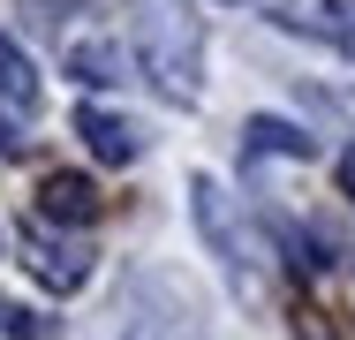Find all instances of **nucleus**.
<instances>
[{
    "mask_svg": "<svg viewBox=\"0 0 355 340\" xmlns=\"http://www.w3.org/2000/svg\"><path fill=\"white\" fill-rule=\"evenodd\" d=\"M295 333H302V340H333V325H325V310H302V318H295Z\"/></svg>",
    "mask_w": 355,
    "mask_h": 340,
    "instance_id": "nucleus-11",
    "label": "nucleus"
},
{
    "mask_svg": "<svg viewBox=\"0 0 355 340\" xmlns=\"http://www.w3.org/2000/svg\"><path fill=\"white\" fill-rule=\"evenodd\" d=\"M69 76H83V83H114V76H121V53H114V46H76Z\"/></svg>",
    "mask_w": 355,
    "mask_h": 340,
    "instance_id": "nucleus-8",
    "label": "nucleus"
},
{
    "mask_svg": "<svg viewBox=\"0 0 355 340\" xmlns=\"http://www.w3.org/2000/svg\"><path fill=\"white\" fill-rule=\"evenodd\" d=\"M0 99H8V114H38V76L23 61V46H8V38H0Z\"/></svg>",
    "mask_w": 355,
    "mask_h": 340,
    "instance_id": "nucleus-6",
    "label": "nucleus"
},
{
    "mask_svg": "<svg viewBox=\"0 0 355 340\" xmlns=\"http://www.w3.org/2000/svg\"><path fill=\"white\" fill-rule=\"evenodd\" d=\"M38 212H46V219H69V227H91V219H98L91 174H46V182H38Z\"/></svg>",
    "mask_w": 355,
    "mask_h": 340,
    "instance_id": "nucleus-4",
    "label": "nucleus"
},
{
    "mask_svg": "<svg viewBox=\"0 0 355 340\" xmlns=\"http://www.w3.org/2000/svg\"><path fill=\"white\" fill-rule=\"evenodd\" d=\"M137 340H205L189 325V303H174V310H144L137 318Z\"/></svg>",
    "mask_w": 355,
    "mask_h": 340,
    "instance_id": "nucleus-7",
    "label": "nucleus"
},
{
    "mask_svg": "<svg viewBox=\"0 0 355 340\" xmlns=\"http://www.w3.org/2000/svg\"><path fill=\"white\" fill-rule=\"evenodd\" d=\"M242 144L250 151H272V159H310V136L295 129V121H280V114H250L242 121Z\"/></svg>",
    "mask_w": 355,
    "mask_h": 340,
    "instance_id": "nucleus-5",
    "label": "nucleus"
},
{
    "mask_svg": "<svg viewBox=\"0 0 355 340\" xmlns=\"http://www.w3.org/2000/svg\"><path fill=\"white\" fill-rule=\"evenodd\" d=\"M23 265L38 272L46 287H61V295H69V287H83V280H91V250H76V242H53L46 227H31V235H23Z\"/></svg>",
    "mask_w": 355,
    "mask_h": 340,
    "instance_id": "nucleus-2",
    "label": "nucleus"
},
{
    "mask_svg": "<svg viewBox=\"0 0 355 340\" xmlns=\"http://www.w3.org/2000/svg\"><path fill=\"white\" fill-rule=\"evenodd\" d=\"M0 333L8 340H61V325H46V318L23 310V303H0Z\"/></svg>",
    "mask_w": 355,
    "mask_h": 340,
    "instance_id": "nucleus-9",
    "label": "nucleus"
},
{
    "mask_svg": "<svg viewBox=\"0 0 355 340\" xmlns=\"http://www.w3.org/2000/svg\"><path fill=\"white\" fill-rule=\"evenodd\" d=\"M76 129H83V144H91L106 167H129V159L144 151L137 121H129V114H106V106H83V114H76Z\"/></svg>",
    "mask_w": 355,
    "mask_h": 340,
    "instance_id": "nucleus-3",
    "label": "nucleus"
},
{
    "mask_svg": "<svg viewBox=\"0 0 355 340\" xmlns=\"http://www.w3.org/2000/svg\"><path fill=\"white\" fill-rule=\"evenodd\" d=\"M144 38V68H151V83L166 91V99H197V23H174V8L166 0H151L137 23Z\"/></svg>",
    "mask_w": 355,
    "mask_h": 340,
    "instance_id": "nucleus-1",
    "label": "nucleus"
},
{
    "mask_svg": "<svg viewBox=\"0 0 355 340\" xmlns=\"http://www.w3.org/2000/svg\"><path fill=\"white\" fill-rule=\"evenodd\" d=\"M340 189H348V197H355V151H348V159H340Z\"/></svg>",
    "mask_w": 355,
    "mask_h": 340,
    "instance_id": "nucleus-12",
    "label": "nucleus"
},
{
    "mask_svg": "<svg viewBox=\"0 0 355 340\" xmlns=\"http://www.w3.org/2000/svg\"><path fill=\"white\" fill-rule=\"evenodd\" d=\"M0 159H23V129H15V114H0Z\"/></svg>",
    "mask_w": 355,
    "mask_h": 340,
    "instance_id": "nucleus-10",
    "label": "nucleus"
}]
</instances>
